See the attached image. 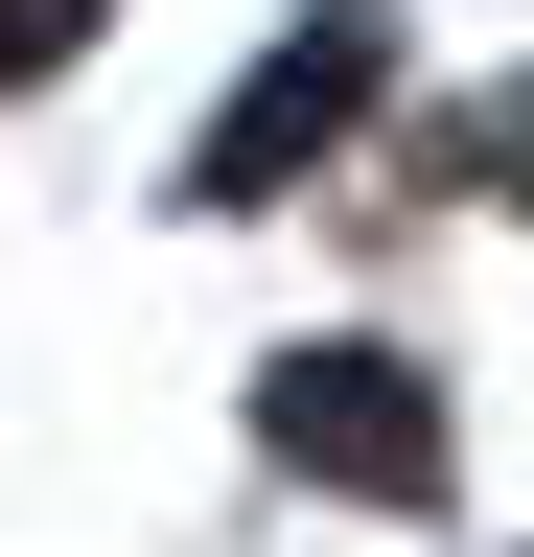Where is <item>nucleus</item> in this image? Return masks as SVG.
Listing matches in <instances>:
<instances>
[{"instance_id":"f257e3e1","label":"nucleus","mask_w":534,"mask_h":557,"mask_svg":"<svg viewBox=\"0 0 534 557\" xmlns=\"http://www.w3.org/2000/svg\"><path fill=\"white\" fill-rule=\"evenodd\" d=\"M256 442H280L302 487H349V511H442V395L395 372V348H280Z\"/></svg>"},{"instance_id":"f03ea898","label":"nucleus","mask_w":534,"mask_h":557,"mask_svg":"<svg viewBox=\"0 0 534 557\" xmlns=\"http://www.w3.org/2000/svg\"><path fill=\"white\" fill-rule=\"evenodd\" d=\"M372 70H395V24H372V0H325V24H302L280 70H256V94H233L210 139H186V209H256L280 163H325V139L372 116Z\"/></svg>"},{"instance_id":"7ed1b4c3","label":"nucleus","mask_w":534,"mask_h":557,"mask_svg":"<svg viewBox=\"0 0 534 557\" xmlns=\"http://www.w3.org/2000/svg\"><path fill=\"white\" fill-rule=\"evenodd\" d=\"M442 163H464V186H511V209H534V94H464V139H442Z\"/></svg>"},{"instance_id":"20e7f679","label":"nucleus","mask_w":534,"mask_h":557,"mask_svg":"<svg viewBox=\"0 0 534 557\" xmlns=\"http://www.w3.org/2000/svg\"><path fill=\"white\" fill-rule=\"evenodd\" d=\"M94 24V0H0V70H47V47H71Z\"/></svg>"}]
</instances>
